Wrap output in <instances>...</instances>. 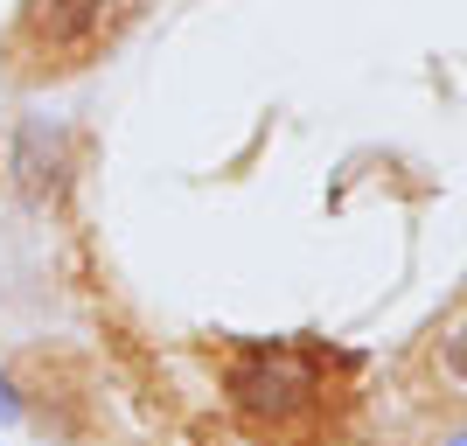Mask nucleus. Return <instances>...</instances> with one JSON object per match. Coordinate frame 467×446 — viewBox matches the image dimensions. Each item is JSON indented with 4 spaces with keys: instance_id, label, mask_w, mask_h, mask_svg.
I'll use <instances>...</instances> for the list:
<instances>
[{
    "instance_id": "nucleus-2",
    "label": "nucleus",
    "mask_w": 467,
    "mask_h": 446,
    "mask_svg": "<svg viewBox=\"0 0 467 446\" xmlns=\"http://www.w3.org/2000/svg\"><path fill=\"white\" fill-rule=\"evenodd\" d=\"M63 154H70V133L63 126H49V119H21L15 133V175L28 195H49L63 182Z\"/></svg>"
},
{
    "instance_id": "nucleus-3",
    "label": "nucleus",
    "mask_w": 467,
    "mask_h": 446,
    "mask_svg": "<svg viewBox=\"0 0 467 446\" xmlns=\"http://www.w3.org/2000/svg\"><path fill=\"white\" fill-rule=\"evenodd\" d=\"M105 21V0H28V28L49 36V49H78L98 36Z\"/></svg>"
},
{
    "instance_id": "nucleus-4",
    "label": "nucleus",
    "mask_w": 467,
    "mask_h": 446,
    "mask_svg": "<svg viewBox=\"0 0 467 446\" xmlns=\"http://www.w3.org/2000/svg\"><path fill=\"white\" fill-rule=\"evenodd\" d=\"M440 356H447V369H453V377H461V384H467V314H461V321H453L447 335H440Z\"/></svg>"
},
{
    "instance_id": "nucleus-1",
    "label": "nucleus",
    "mask_w": 467,
    "mask_h": 446,
    "mask_svg": "<svg viewBox=\"0 0 467 446\" xmlns=\"http://www.w3.org/2000/svg\"><path fill=\"white\" fill-rule=\"evenodd\" d=\"M223 390H231V411L258 432H293L307 426L321 398H328V377L300 342H258L223 369Z\"/></svg>"
},
{
    "instance_id": "nucleus-6",
    "label": "nucleus",
    "mask_w": 467,
    "mask_h": 446,
    "mask_svg": "<svg viewBox=\"0 0 467 446\" xmlns=\"http://www.w3.org/2000/svg\"><path fill=\"white\" fill-rule=\"evenodd\" d=\"M447 446H467V426H461V432H453V440H447Z\"/></svg>"
},
{
    "instance_id": "nucleus-5",
    "label": "nucleus",
    "mask_w": 467,
    "mask_h": 446,
    "mask_svg": "<svg viewBox=\"0 0 467 446\" xmlns=\"http://www.w3.org/2000/svg\"><path fill=\"white\" fill-rule=\"evenodd\" d=\"M21 419H28V405H21V390H15V377H7V369H0V432H7V426H21Z\"/></svg>"
}]
</instances>
